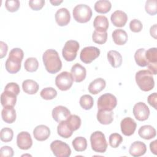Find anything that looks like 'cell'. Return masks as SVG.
<instances>
[{"label": "cell", "instance_id": "cell-1", "mask_svg": "<svg viewBox=\"0 0 157 157\" xmlns=\"http://www.w3.org/2000/svg\"><path fill=\"white\" fill-rule=\"evenodd\" d=\"M42 60L47 71L50 74H55L61 69L62 62L58 53L53 49L47 50L43 54Z\"/></svg>", "mask_w": 157, "mask_h": 157}, {"label": "cell", "instance_id": "cell-2", "mask_svg": "<svg viewBox=\"0 0 157 157\" xmlns=\"http://www.w3.org/2000/svg\"><path fill=\"white\" fill-rule=\"evenodd\" d=\"M24 56L23 51L20 48H14L9 53L5 67L10 74H15L21 69V63Z\"/></svg>", "mask_w": 157, "mask_h": 157}, {"label": "cell", "instance_id": "cell-3", "mask_svg": "<svg viewBox=\"0 0 157 157\" xmlns=\"http://www.w3.org/2000/svg\"><path fill=\"white\" fill-rule=\"evenodd\" d=\"M135 78L138 86L144 91H149L154 88L153 77L148 70H140L137 72Z\"/></svg>", "mask_w": 157, "mask_h": 157}, {"label": "cell", "instance_id": "cell-4", "mask_svg": "<svg viewBox=\"0 0 157 157\" xmlns=\"http://www.w3.org/2000/svg\"><path fill=\"white\" fill-rule=\"evenodd\" d=\"M90 142L91 148L98 153L105 152L107 148V143L103 132L99 131L94 132L91 134Z\"/></svg>", "mask_w": 157, "mask_h": 157}, {"label": "cell", "instance_id": "cell-5", "mask_svg": "<svg viewBox=\"0 0 157 157\" xmlns=\"http://www.w3.org/2000/svg\"><path fill=\"white\" fill-rule=\"evenodd\" d=\"M73 17L74 20L80 23L89 21L92 17L91 9L86 4L77 5L73 9Z\"/></svg>", "mask_w": 157, "mask_h": 157}, {"label": "cell", "instance_id": "cell-6", "mask_svg": "<svg viewBox=\"0 0 157 157\" xmlns=\"http://www.w3.org/2000/svg\"><path fill=\"white\" fill-rule=\"evenodd\" d=\"M80 48L78 42L74 40H67L63 48L62 55L67 61L74 60L77 56V53Z\"/></svg>", "mask_w": 157, "mask_h": 157}, {"label": "cell", "instance_id": "cell-7", "mask_svg": "<svg viewBox=\"0 0 157 157\" xmlns=\"http://www.w3.org/2000/svg\"><path fill=\"white\" fill-rule=\"evenodd\" d=\"M117 105V100L116 97L110 94L105 93L101 95L98 99V110H112Z\"/></svg>", "mask_w": 157, "mask_h": 157}, {"label": "cell", "instance_id": "cell-8", "mask_svg": "<svg viewBox=\"0 0 157 157\" xmlns=\"http://www.w3.org/2000/svg\"><path fill=\"white\" fill-rule=\"evenodd\" d=\"M50 149L56 157H69L71 154L69 146L59 140L53 141L50 144Z\"/></svg>", "mask_w": 157, "mask_h": 157}, {"label": "cell", "instance_id": "cell-9", "mask_svg": "<svg viewBox=\"0 0 157 157\" xmlns=\"http://www.w3.org/2000/svg\"><path fill=\"white\" fill-rule=\"evenodd\" d=\"M73 77L71 73L63 71L59 74L55 78V84L61 91L69 90L73 84Z\"/></svg>", "mask_w": 157, "mask_h": 157}, {"label": "cell", "instance_id": "cell-10", "mask_svg": "<svg viewBox=\"0 0 157 157\" xmlns=\"http://www.w3.org/2000/svg\"><path fill=\"white\" fill-rule=\"evenodd\" d=\"M100 55V50L98 48L93 46H89L83 48L80 55V60L85 63L90 64Z\"/></svg>", "mask_w": 157, "mask_h": 157}, {"label": "cell", "instance_id": "cell-11", "mask_svg": "<svg viewBox=\"0 0 157 157\" xmlns=\"http://www.w3.org/2000/svg\"><path fill=\"white\" fill-rule=\"evenodd\" d=\"M133 114L137 120L145 121L150 115V110L144 102H139L134 105Z\"/></svg>", "mask_w": 157, "mask_h": 157}, {"label": "cell", "instance_id": "cell-12", "mask_svg": "<svg viewBox=\"0 0 157 157\" xmlns=\"http://www.w3.org/2000/svg\"><path fill=\"white\" fill-rule=\"evenodd\" d=\"M17 145L20 149L28 150L33 145V140L30 134L26 131L20 132L17 137Z\"/></svg>", "mask_w": 157, "mask_h": 157}, {"label": "cell", "instance_id": "cell-13", "mask_svg": "<svg viewBox=\"0 0 157 157\" xmlns=\"http://www.w3.org/2000/svg\"><path fill=\"white\" fill-rule=\"evenodd\" d=\"M137 124L136 121L130 117L123 118L120 123V128L122 133L126 136L132 135L136 129Z\"/></svg>", "mask_w": 157, "mask_h": 157}, {"label": "cell", "instance_id": "cell-14", "mask_svg": "<svg viewBox=\"0 0 157 157\" xmlns=\"http://www.w3.org/2000/svg\"><path fill=\"white\" fill-rule=\"evenodd\" d=\"M52 117L54 120L58 123L66 120L71 115L70 110L66 107L58 105L52 110Z\"/></svg>", "mask_w": 157, "mask_h": 157}, {"label": "cell", "instance_id": "cell-15", "mask_svg": "<svg viewBox=\"0 0 157 157\" xmlns=\"http://www.w3.org/2000/svg\"><path fill=\"white\" fill-rule=\"evenodd\" d=\"M55 18L56 22L59 26H66L71 20L70 12L66 8H61L55 13Z\"/></svg>", "mask_w": 157, "mask_h": 157}, {"label": "cell", "instance_id": "cell-16", "mask_svg": "<svg viewBox=\"0 0 157 157\" xmlns=\"http://www.w3.org/2000/svg\"><path fill=\"white\" fill-rule=\"evenodd\" d=\"M110 20L115 26L123 27L127 22L128 16L124 12L117 10L112 13Z\"/></svg>", "mask_w": 157, "mask_h": 157}, {"label": "cell", "instance_id": "cell-17", "mask_svg": "<svg viewBox=\"0 0 157 157\" xmlns=\"http://www.w3.org/2000/svg\"><path fill=\"white\" fill-rule=\"evenodd\" d=\"M71 74L75 82H81L85 80L86 75V69L79 63H75L71 68Z\"/></svg>", "mask_w": 157, "mask_h": 157}, {"label": "cell", "instance_id": "cell-18", "mask_svg": "<svg viewBox=\"0 0 157 157\" xmlns=\"http://www.w3.org/2000/svg\"><path fill=\"white\" fill-rule=\"evenodd\" d=\"M33 135L37 140L44 141L49 137L50 135V129L45 125H38L34 128L33 131Z\"/></svg>", "mask_w": 157, "mask_h": 157}, {"label": "cell", "instance_id": "cell-19", "mask_svg": "<svg viewBox=\"0 0 157 157\" xmlns=\"http://www.w3.org/2000/svg\"><path fill=\"white\" fill-rule=\"evenodd\" d=\"M147 151L146 145L140 141L133 142L129 149V154L134 157H139L144 155Z\"/></svg>", "mask_w": 157, "mask_h": 157}, {"label": "cell", "instance_id": "cell-20", "mask_svg": "<svg viewBox=\"0 0 157 157\" xmlns=\"http://www.w3.org/2000/svg\"><path fill=\"white\" fill-rule=\"evenodd\" d=\"M17 102V95L13 93L4 90L1 95V103L3 107H14Z\"/></svg>", "mask_w": 157, "mask_h": 157}, {"label": "cell", "instance_id": "cell-21", "mask_svg": "<svg viewBox=\"0 0 157 157\" xmlns=\"http://www.w3.org/2000/svg\"><path fill=\"white\" fill-rule=\"evenodd\" d=\"M106 85L104 79L98 78L92 81L88 86V91L92 94H97L102 91Z\"/></svg>", "mask_w": 157, "mask_h": 157}, {"label": "cell", "instance_id": "cell-22", "mask_svg": "<svg viewBox=\"0 0 157 157\" xmlns=\"http://www.w3.org/2000/svg\"><path fill=\"white\" fill-rule=\"evenodd\" d=\"M97 120L102 124H109L113 120V112L112 110H98Z\"/></svg>", "mask_w": 157, "mask_h": 157}, {"label": "cell", "instance_id": "cell-23", "mask_svg": "<svg viewBox=\"0 0 157 157\" xmlns=\"http://www.w3.org/2000/svg\"><path fill=\"white\" fill-rule=\"evenodd\" d=\"M112 37L114 43L118 45H123L126 43L128 36L126 32L121 29H117L113 31Z\"/></svg>", "mask_w": 157, "mask_h": 157}, {"label": "cell", "instance_id": "cell-24", "mask_svg": "<svg viewBox=\"0 0 157 157\" xmlns=\"http://www.w3.org/2000/svg\"><path fill=\"white\" fill-rule=\"evenodd\" d=\"M138 134L141 138L145 140H150L156 136V131L151 125H144L139 128Z\"/></svg>", "mask_w": 157, "mask_h": 157}, {"label": "cell", "instance_id": "cell-25", "mask_svg": "<svg viewBox=\"0 0 157 157\" xmlns=\"http://www.w3.org/2000/svg\"><path fill=\"white\" fill-rule=\"evenodd\" d=\"M109 21L107 18L104 15L96 16L93 21L95 30L101 32H106L109 28Z\"/></svg>", "mask_w": 157, "mask_h": 157}, {"label": "cell", "instance_id": "cell-26", "mask_svg": "<svg viewBox=\"0 0 157 157\" xmlns=\"http://www.w3.org/2000/svg\"><path fill=\"white\" fill-rule=\"evenodd\" d=\"M107 57L109 63L114 68L119 67L122 64V56L116 50H110L108 52Z\"/></svg>", "mask_w": 157, "mask_h": 157}, {"label": "cell", "instance_id": "cell-27", "mask_svg": "<svg viewBox=\"0 0 157 157\" xmlns=\"http://www.w3.org/2000/svg\"><path fill=\"white\" fill-rule=\"evenodd\" d=\"M2 120L7 123H12L16 120V111L13 107H5L1 112Z\"/></svg>", "mask_w": 157, "mask_h": 157}, {"label": "cell", "instance_id": "cell-28", "mask_svg": "<svg viewBox=\"0 0 157 157\" xmlns=\"http://www.w3.org/2000/svg\"><path fill=\"white\" fill-rule=\"evenodd\" d=\"M38 83L31 79L25 80L22 83V88L25 93L28 94H34L39 90Z\"/></svg>", "mask_w": 157, "mask_h": 157}, {"label": "cell", "instance_id": "cell-29", "mask_svg": "<svg viewBox=\"0 0 157 157\" xmlns=\"http://www.w3.org/2000/svg\"><path fill=\"white\" fill-rule=\"evenodd\" d=\"M57 132L61 137L67 139L72 135L73 131L67 125L66 121L64 120L59 123L57 126Z\"/></svg>", "mask_w": 157, "mask_h": 157}, {"label": "cell", "instance_id": "cell-30", "mask_svg": "<svg viewBox=\"0 0 157 157\" xmlns=\"http://www.w3.org/2000/svg\"><path fill=\"white\" fill-rule=\"evenodd\" d=\"M94 10L99 13H106L109 12L112 7V4L109 1L100 0L94 4Z\"/></svg>", "mask_w": 157, "mask_h": 157}, {"label": "cell", "instance_id": "cell-31", "mask_svg": "<svg viewBox=\"0 0 157 157\" xmlns=\"http://www.w3.org/2000/svg\"><path fill=\"white\" fill-rule=\"evenodd\" d=\"M134 59L137 64L139 66H147L148 62L145 58V50L143 48H141L136 50L134 54Z\"/></svg>", "mask_w": 157, "mask_h": 157}, {"label": "cell", "instance_id": "cell-32", "mask_svg": "<svg viewBox=\"0 0 157 157\" xmlns=\"http://www.w3.org/2000/svg\"><path fill=\"white\" fill-rule=\"evenodd\" d=\"M74 150L77 151H83L87 147V140L85 137H77L72 142Z\"/></svg>", "mask_w": 157, "mask_h": 157}, {"label": "cell", "instance_id": "cell-33", "mask_svg": "<svg viewBox=\"0 0 157 157\" xmlns=\"http://www.w3.org/2000/svg\"><path fill=\"white\" fill-rule=\"evenodd\" d=\"M66 121L67 125L73 131L77 130L80 127L82 123L80 118L76 115H70Z\"/></svg>", "mask_w": 157, "mask_h": 157}, {"label": "cell", "instance_id": "cell-34", "mask_svg": "<svg viewBox=\"0 0 157 157\" xmlns=\"http://www.w3.org/2000/svg\"><path fill=\"white\" fill-rule=\"evenodd\" d=\"M25 69L29 72H33L37 70L39 63L37 59L34 57H30L26 59L24 63Z\"/></svg>", "mask_w": 157, "mask_h": 157}, {"label": "cell", "instance_id": "cell-35", "mask_svg": "<svg viewBox=\"0 0 157 157\" xmlns=\"http://www.w3.org/2000/svg\"><path fill=\"white\" fill-rule=\"evenodd\" d=\"M79 103L83 109L90 110L93 107L94 104L93 98L89 94H84L81 96Z\"/></svg>", "mask_w": 157, "mask_h": 157}, {"label": "cell", "instance_id": "cell-36", "mask_svg": "<svg viewBox=\"0 0 157 157\" xmlns=\"http://www.w3.org/2000/svg\"><path fill=\"white\" fill-rule=\"evenodd\" d=\"M92 39L96 44L100 45L104 44L107 41V32H101L94 30L92 35Z\"/></svg>", "mask_w": 157, "mask_h": 157}, {"label": "cell", "instance_id": "cell-37", "mask_svg": "<svg viewBox=\"0 0 157 157\" xmlns=\"http://www.w3.org/2000/svg\"><path fill=\"white\" fill-rule=\"evenodd\" d=\"M40 95L44 99L51 100L57 96V91L52 87H47L42 90Z\"/></svg>", "mask_w": 157, "mask_h": 157}, {"label": "cell", "instance_id": "cell-38", "mask_svg": "<svg viewBox=\"0 0 157 157\" xmlns=\"http://www.w3.org/2000/svg\"><path fill=\"white\" fill-rule=\"evenodd\" d=\"M13 137V132L11 128H4L0 132V139L4 142H10Z\"/></svg>", "mask_w": 157, "mask_h": 157}, {"label": "cell", "instance_id": "cell-39", "mask_svg": "<svg viewBox=\"0 0 157 157\" xmlns=\"http://www.w3.org/2000/svg\"><path fill=\"white\" fill-rule=\"evenodd\" d=\"M145 58L148 64H157V48H150L145 51Z\"/></svg>", "mask_w": 157, "mask_h": 157}, {"label": "cell", "instance_id": "cell-40", "mask_svg": "<svg viewBox=\"0 0 157 157\" xmlns=\"http://www.w3.org/2000/svg\"><path fill=\"white\" fill-rule=\"evenodd\" d=\"M145 11L150 15H155L157 13L156 0H148L145 2Z\"/></svg>", "mask_w": 157, "mask_h": 157}, {"label": "cell", "instance_id": "cell-41", "mask_svg": "<svg viewBox=\"0 0 157 157\" xmlns=\"http://www.w3.org/2000/svg\"><path fill=\"white\" fill-rule=\"evenodd\" d=\"M123 142L122 136L118 133H112L109 138L110 145L113 148H117Z\"/></svg>", "mask_w": 157, "mask_h": 157}, {"label": "cell", "instance_id": "cell-42", "mask_svg": "<svg viewBox=\"0 0 157 157\" xmlns=\"http://www.w3.org/2000/svg\"><path fill=\"white\" fill-rule=\"evenodd\" d=\"M20 2L18 0H7L5 2L6 9L10 12H17L20 7Z\"/></svg>", "mask_w": 157, "mask_h": 157}, {"label": "cell", "instance_id": "cell-43", "mask_svg": "<svg viewBox=\"0 0 157 157\" xmlns=\"http://www.w3.org/2000/svg\"><path fill=\"white\" fill-rule=\"evenodd\" d=\"M129 28L131 31L134 33H139L142 31L143 25L140 20L137 19H134L130 21Z\"/></svg>", "mask_w": 157, "mask_h": 157}, {"label": "cell", "instance_id": "cell-44", "mask_svg": "<svg viewBox=\"0 0 157 157\" xmlns=\"http://www.w3.org/2000/svg\"><path fill=\"white\" fill-rule=\"evenodd\" d=\"M45 4L44 0H31L29 1V7L34 10H40Z\"/></svg>", "mask_w": 157, "mask_h": 157}, {"label": "cell", "instance_id": "cell-45", "mask_svg": "<svg viewBox=\"0 0 157 157\" xmlns=\"http://www.w3.org/2000/svg\"><path fill=\"white\" fill-rule=\"evenodd\" d=\"M4 90L13 93L17 96L18 95V94L20 93V91L19 85L17 83H14V82H10V83H7L4 88Z\"/></svg>", "mask_w": 157, "mask_h": 157}, {"label": "cell", "instance_id": "cell-46", "mask_svg": "<svg viewBox=\"0 0 157 157\" xmlns=\"http://www.w3.org/2000/svg\"><path fill=\"white\" fill-rule=\"evenodd\" d=\"M13 154V150L10 147L3 146L0 149V156L1 157H12Z\"/></svg>", "mask_w": 157, "mask_h": 157}, {"label": "cell", "instance_id": "cell-47", "mask_svg": "<svg viewBox=\"0 0 157 157\" xmlns=\"http://www.w3.org/2000/svg\"><path fill=\"white\" fill-rule=\"evenodd\" d=\"M148 104L152 106L155 109H156V104H157V94L156 93H153L150 94L148 97Z\"/></svg>", "mask_w": 157, "mask_h": 157}, {"label": "cell", "instance_id": "cell-48", "mask_svg": "<svg viewBox=\"0 0 157 157\" xmlns=\"http://www.w3.org/2000/svg\"><path fill=\"white\" fill-rule=\"evenodd\" d=\"M0 58H3L7 54L8 50V47L7 44L2 42H0Z\"/></svg>", "mask_w": 157, "mask_h": 157}, {"label": "cell", "instance_id": "cell-49", "mask_svg": "<svg viewBox=\"0 0 157 157\" xmlns=\"http://www.w3.org/2000/svg\"><path fill=\"white\" fill-rule=\"evenodd\" d=\"M157 140H155L154 141L151 142L150 144V149L151 151V153H153L154 155H156L157 154Z\"/></svg>", "mask_w": 157, "mask_h": 157}, {"label": "cell", "instance_id": "cell-50", "mask_svg": "<svg viewBox=\"0 0 157 157\" xmlns=\"http://www.w3.org/2000/svg\"><path fill=\"white\" fill-rule=\"evenodd\" d=\"M156 24H155L151 26L150 29V33L151 36H152L155 39H156Z\"/></svg>", "mask_w": 157, "mask_h": 157}, {"label": "cell", "instance_id": "cell-51", "mask_svg": "<svg viewBox=\"0 0 157 157\" xmlns=\"http://www.w3.org/2000/svg\"><path fill=\"white\" fill-rule=\"evenodd\" d=\"M50 3L53 5V6H58L61 3L63 2V1H58V0H54V1H50Z\"/></svg>", "mask_w": 157, "mask_h": 157}]
</instances>
